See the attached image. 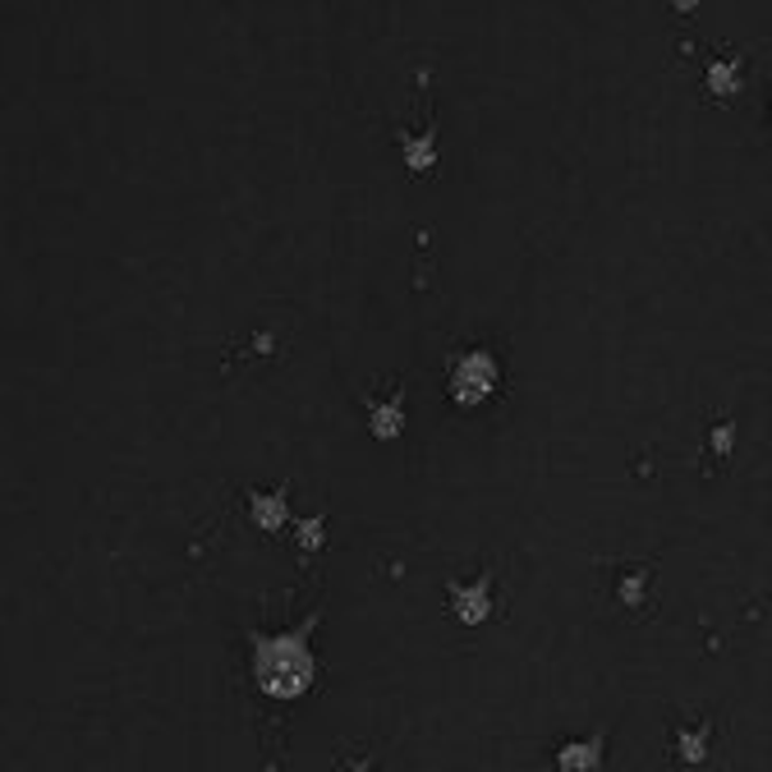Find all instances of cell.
<instances>
[{"mask_svg": "<svg viewBox=\"0 0 772 772\" xmlns=\"http://www.w3.org/2000/svg\"><path fill=\"white\" fill-rule=\"evenodd\" d=\"M308 672L313 666H308V653H304V639H267L258 649V681L271 695L304 690Z\"/></svg>", "mask_w": 772, "mask_h": 772, "instance_id": "6da1fadb", "label": "cell"}, {"mask_svg": "<svg viewBox=\"0 0 772 772\" xmlns=\"http://www.w3.org/2000/svg\"><path fill=\"white\" fill-rule=\"evenodd\" d=\"M492 378H497V368H492V354H483V350L461 354V359L451 364V372H446V382H451V391H455V401H465V405H474L478 395H483V391L492 387Z\"/></svg>", "mask_w": 772, "mask_h": 772, "instance_id": "7a4b0ae2", "label": "cell"}, {"mask_svg": "<svg viewBox=\"0 0 772 772\" xmlns=\"http://www.w3.org/2000/svg\"><path fill=\"white\" fill-rule=\"evenodd\" d=\"M368 419H372V428H378V432H395V428L405 424V401L395 391L378 395V401H368Z\"/></svg>", "mask_w": 772, "mask_h": 772, "instance_id": "3957f363", "label": "cell"}, {"mask_svg": "<svg viewBox=\"0 0 772 772\" xmlns=\"http://www.w3.org/2000/svg\"><path fill=\"white\" fill-rule=\"evenodd\" d=\"M254 511H262V525H277V519H281V502H277V497H254Z\"/></svg>", "mask_w": 772, "mask_h": 772, "instance_id": "277c9868", "label": "cell"}]
</instances>
